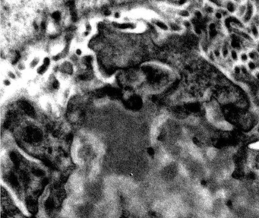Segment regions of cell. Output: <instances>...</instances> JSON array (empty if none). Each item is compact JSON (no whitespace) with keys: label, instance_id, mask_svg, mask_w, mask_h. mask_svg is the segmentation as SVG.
Masks as SVG:
<instances>
[{"label":"cell","instance_id":"1","mask_svg":"<svg viewBox=\"0 0 259 218\" xmlns=\"http://www.w3.org/2000/svg\"><path fill=\"white\" fill-rule=\"evenodd\" d=\"M40 64V59L39 57H33L30 62L29 66L30 68L32 69H34L36 68H37V66H39Z\"/></svg>","mask_w":259,"mask_h":218}]
</instances>
